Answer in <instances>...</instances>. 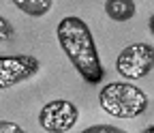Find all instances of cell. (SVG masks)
I'll return each instance as SVG.
<instances>
[{"instance_id":"obj_1","label":"cell","mask_w":154,"mask_h":133,"mask_svg":"<svg viewBox=\"0 0 154 133\" xmlns=\"http://www.w3.org/2000/svg\"><path fill=\"white\" fill-rule=\"evenodd\" d=\"M56 39L60 43L62 52L88 84H99L103 80V65L96 49V41L92 36L90 26L77 15L62 17L56 26Z\"/></svg>"},{"instance_id":"obj_2","label":"cell","mask_w":154,"mask_h":133,"mask_svg":"<svg viewBox=\"0 0 154 133\" xmlns=\"http://www.w3.org/2000/svg\"><path fill=\"white\" fill-rule=\"evenodd\" d=\"M148 94L131 82H111L99 92V105L105 114L120 120L137 118L148 109Z\"/></svg>"},{"instance_id":"obj_3","label":"cell","mask_w":154,"mask_h":133,"mask_svg":"<svg viewBox=\"0 0 154 133\" xmlns=\"http://www.w3.org/2000/svg\"><path fill=\"white\" fill-rule=\"evenodd\" d=\"M154 69V45L150 43H131L126 45L118 58H116V71L124 80H141Z\"/></svg>"},{"instance_id":"obj_4","label":"cell","mask_w":154,"mask_h":133,"mask_svg":"<svg viewBox=\"0 0 154 133\" xmlns=\"http://www.w3.org/2000/svg\"><path fill=\"white\" fill-rule=\"evenodd\" d=\"M79 120V107L69 99H54L38 112V125L47 133H66Z\"/></svg>"},{"instance_id":"obj_5","label":"cell","mask_w":154,"mask_h":133,"mask_svg":"<svg viewBox=\"0 0 154 133\" xmlns=\"http://www.w3.org/2000/svg\"><path fill=\"white\" fill-rule=\"evenodd\" d=\"M41 71V60L30 54L0 56V90L13 88Z\"/></svg>"},{"instance_id":"obj_6","label":"cell","mask_w":154,"mask_h":133,"mask_svg":"<svg viewBox=\"0 0 154 133\" xmlns=\"http://www.w3.org/2000/svg\"><path fill=\"white\" fill-rule=\"evenodd\" d=\"M105 13L113 22H128L135 17V0H105Z\"/></svg>"},{"instance_id":"obj_7","label":"cell","mask_w":154,"mask_h":133,"mask_svg":"<svg viewBox=\"0 0 154 133\" xmlns=\"http://www.w3.org/2000/svg\"><path fill=\"white\" fill-rule=\"evenodd\" d=\"M11 2L28 17H45L54 7V0H11Z\"/></svg>"},{"instance_id":"obj_8","label":"cell","mask_w":154,"mask_h":133,"mask_svg":"<svg viewBox=\"0 0 154 133\" xmlns=\"http://www.w3.org/2000/svg\"><path fill=\"white\" fill-rule=\"evenodd\" d=\"M13 34H15V30H13L11 22L7 20L5 15H0V43L11 41V39H13Z\"/></svg>"},{"instance_id":"obj_9","label":"cell","mask_w":154,"mask_h":133,"mask_svg":"<svg viewBox=\"0 0 154 133\" xmlns=\"http://www.w3.org/2000/svg\"><path fill=\"white\" fill-rule=\"evenodd\" d=\"M84 133H122V129L113 125H94V127H88Z\"/></svg>"},{"instance_id":"obj_10","label":"cell","mask_w":154,"mask_h":133,"mask_svg":"<svg viewBox=\"0 0 154 133\" xmlns=\"http://www.w3.org/2000/svg\"><path fill=\"white\" fill-rule=\"evenodd\" d=\"M0 133H24V129L19 127L17 122H11V120H0Z\"/></svg>"},{"instance_id":"obj_11","label":"cell","mask_w":154,"mask_h":133,"mask_svg":"<svg viewBox=\"0 0 154 133\" xmlns=\"http://www.w3.org/2000/svg\"><path fill=\"white\" fill-rule=\"evenodd\" d=\"M148 28H150V34L154 36V13L150 15V20H148Z\"/></svg>"},{"instance_id":"obj_12","label":"cell","mask_w":154,"mask_h":133,"mask_svg":"<svg viewBox=\"0 0 154 133\" xmlns=\"http://www.w3.org/2000/svg\"><path fill=\"white\" fill-rule=\"evenodd\" d=\"M143 133H154V125H150V127H146V129H143Z\"/></svg>"}]
</instances>
